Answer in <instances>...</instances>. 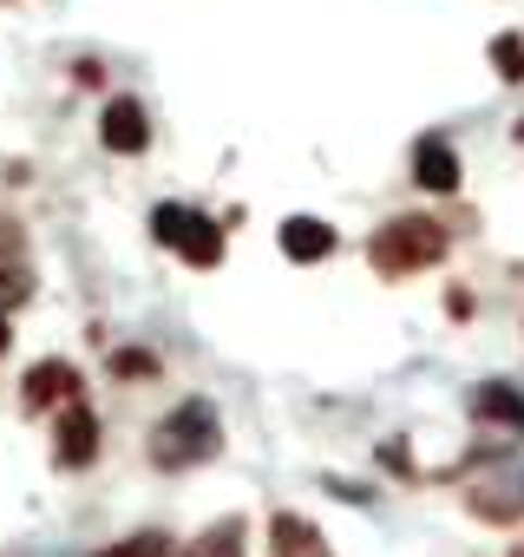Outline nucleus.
Returning <instances> with one entry per match:
<instances>
[{
  "instance_id": "f257e3e1",
  "label": "nucleus",
  "mask_w": 524,
  "mask_h": 557,
  "mask_svg": "<svg viewBox=\"0 0 524 557\" xmlns=\"http://www.w3.org/2000/svg\"><path fill=\"white\" fill-rule=\"evenodd\" d=\"M367 256L380 275H420V269L446 262V223L439 216H394L367 236Z\"/></svg>"
},
{
  "instance_id": "f03ea898",
  "label": "nucleus",
  "mask_w": 524,
  "mask_h": 557,
  "mask_svg": "<svg viewBox=\"0 0 524 557\" xmlns=\"http://www.w3.org/2000/svg\"><path fill=\"white\" fill-rule=\"evenodd\" d=\"M216 446H223V420H216V407H210V400H177L171 420H158V433H151V466L184 472V466H203Z\"/></svg>"
},
{
  "instance_id": "7ed1b4c3",
  "label": "nucleus",
  "mask_w": 524,
  "mask_h": 557,
  "mask_svg": "<svg viewBox=\"0 0 524 557\" xmlns=\"http://www.w3.org/2000/svg\"><path fill=\"white\" fill-rule=\"evenodd\" d=\"M151 236L164 249H177L190 269H216L223 262V223L203 216V210H190V203H158L151 210Z\"/></svg>"
},
{
  "instance_id": "20e7f679",
  "label": "nucleus",
  "mask_w": 524,
  "mask_h": 557,
  "mask_svg": "<svg viewBox=\"0 0 524 557\" xmlns=\"http://www.w3.org/2000/svg\"><path fill=\"white\" fill-rule=\"evenodd\" d=\"M465 511L485 518V524H524V459L491 453L485 459V479L465 485Z\"/></svg>"
},
{
  "instance_id": "39448f33",
  "label": "nucleus",
  "mask_w": 524,
  "mask_h": 557,
  "mask_svg": "<svg viewBox=\"0 0 524 557\" xmlns=\"http://www.w3.org/2000/svg\"><path fill=\"white\" fill-rule=\"evenodd\" d=\"M79 400V368L66 361V355H47V361H34L27 374H21V407L27 413H60V407H73Z\"/></svg>"
},
{
  "instance_id": "423d86ee",
  "label": "nucleus",
  "mask_w": 524,
  "mask_h": 557,
  "mask_svg": "<svg viewBox=\"0 0 524 557\" xmlns=\"http://www.w3.org/2000/svg\"><path fill=\"white\" fill-rule=\"evenodd\" d=\"M53 459H60L66 472H86V466L99 459V413H92L86 400L60 407V420H53Z\"/></svg>"
},
{
  "instance_id": "0eeeda50",
  "label": "nucleus",
  "mask_w": 524,
  "mask_h": 557,
  "mask_svg": "<svg viewBox=\"0 0 524 557\" xmlns=\"http://www.w3.org/2000/svg\"><path fill=\"white\" fill-rule=\"evenodd\" d=\"M99 138H105V151H118V158H138L145 145H151V119H145V106L138 99H105V112H99Z\"/></svg>"
},
{
  "instance_id": "6e6552de",
  "label": "nucleus",
  "mask_w": 524,
  "mask_h": 557,
  "mask_svg": "<svg viewBox=\"0 0 524 557\" xmlns=\"http://www.w3.org/2000/svg\"><path fill=\"white\" fill-rule=\"evenodd\" d=\"M459 177H465V171H459V151H452L446 138H420V145H413V184H420V190L452 197Z\"/></svg>"
},
{
  "instance_id": "1a4fd4ad",
  "label": "nucleus",
  "mask_w": 524,
  "mask_h": 557,
  "mask_svg": "<svg viewBox=\"0 0 524 557\" xmlns=\"http://www.w3.org/2000/svg\"><path fill=\"white\" fill-rule=\"evenodd\" d=\"M276 243H283L289 262H328V256H335V230H328L322 216H289V223L276 230Z\"/></svg>"
},
{
  "instance_id": "9d476101",
  "label": "nucleus",
  "mask_w": 524,
  "mask_h": 557,
  "mask_svg": "<svg viewBox=\"0 0 524 557\" xmlns=\"http://www.w3.org/2000/svg\"><path fill=\"white\" fill-rule=\"evenodd\" d=\"M270 557H335V550L322 544V531L302 511H276L270 518Z\"/></svg>"
},
{
  "instance_id": "9b49d317",
  "label": "nucleus",
  "mask_w": 524,
  "mask_h": 557,
  "mask_svg": "<svg viewBox=\"0 0 524 557\" xmlns=\"http://www.w3.org/2000/svg\"><path fill=\"white\" fill-rule=\"evenodd\" d=\"M472 413H478V420H498V426H511V433H524V394H517L511 381H485V387L472 394Z\"/></svg>"
},
{
  "instance_id": "f8f14e48",
  "label": "nucleus",
  "mask_w": 524,
  "mask_h": 557,
  "mask_svg": "<svg viewBox=\"0 0 524 557\" xmlns=\"http://www.w3.org/2000/svg\"><path fill=\"white\" fill-rule=\"evenodd\" d=\"M242 537H249V524L229 511V518H216V524H210V531L184 550V557H242Z\"/></svg>"
},
{
  "instance_id": "ddd939ff",
  "label": "nucleus",
  "mask_w": 524,
  "mask_h": 557,
  "mask_svg": "<svg viewBox=\"0 0 524 557\" xmlns=\"http://www.w3.org/2000/svg\"><path fill=\"white\" fill-rule=\"evenodd\" d=\"M112 381H158V355H145V348H118V355H112Z\"/></svg>"
},
{
  "instance_id": "4468645a",
  "label": "nucleus",
  "mask_w": 524,
  "mask_h": 557,
  "mask_svg": "<svg viewBox=\"0 0 524 557\" xmlns=\"http://www.w3.org/2000/svg\"><path fill=\"white\" fill-rule=\"evenodd\" d=\"M99 557H171V537H164V531H138V537H125V544H105Z\"/></svg>"
},
{
  "instance_id": "2eb2a0df",
  "label": "nucleus",
  "mask_w": 524,
  "mask_h": 557,
  "mask_svg": "<svg viewBox=\"0 0 524 557\" xmlns=\"http://www.w3.org/2000/svg\"><path fill=\"white\" fill-rule=\"evenodd\" d=\"M491 66H498V79H524V40L517 34H498L491 40Z\"/></svg>"
},
{
  "instance_id": "dca6fc26",
  "label": "nucleus",
  "mask_w": 524,
  "mask_h": 557,
  "mask_svg": "<svg viewBox=\"0 0 524 557\" xmlns=\"http://www.w3.org/2000/svg\"><path fill=\"white\" fill-rule=\"evenodd\" d=\"M328 492L348 498V505H367V485H354V479H328Z\"/></svg>"
},
{
  "instance_id": "f3484780",
  "label": "nucleus",
  "mask_w": 524,
  "mask_h": 557,
  "mask_svg": "<svg viewBox=\"0 0 524 557\" xmlns=\"http://www.w3.org/2000/svg\"><path fill=\"white\" fill-rule=\"evenodd\" d=\"M8 342H14V329H8V315H0V355H8Z\"/></svg>"
},
{
  "instance_id": "a211bd4d",
  "label": "nucleus",
  "mask_w": 524,
  "mask_h": 557,
  "mask_svg": "<svg viewBox=\"0 0 524 557\" xmlns=\"http://www.w3.org/2000/svg\"><path fill=\"white\" fill-rule=\"evenodd\" d=\"M511 557H524V544H517V550H511Z\"/></svg>"
}]
</instances>
